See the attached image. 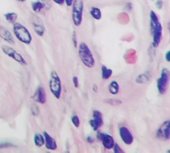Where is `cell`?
<instances>
[{"instance_id":"52a82bcc","label":"cell","mask_w":170,"mask_h":153,"mask_svg":"<svg viewBox=\"0 0 170 153\" xmlns=\"http://www.w3.org/2000/svg\"><path fill=\"white\" fill-rule=\"evenodd\" d=\"M89 123L94 131L98 130L104 124L102 113L97 110H94L93 111V117L90 120Z\"/></svg>"},{"instance_id":"7402d4cb","label":"cell","mask_w":170,"mask_h":153,"mask_svg":"<svg viewBox=\"0 0 170 153\" xmlns=\"http://www.w3.org/2000/svg\"><path fill=\"white\" fill-rule=\"evenodd\" d=\"M44 4L41 2H35L32 3V10L36 13H39L44 9Z\"/></svg>"},{"instance_id":"603a6c76","label":"cell","mask_w":170,"mask_h":153,"mask_svg":"<svg viewBox=\"0 0 170 153\" xmlns=\"http://www.w3.org/2000/svg\"><path fill=\"white\" fill-rule=\"evenodd\" d=\"M71 122H72V123L73 124V125L76 127V128H79V127H80V118H79V117L77 116V115H74V116L72 117Z\"/></svg>"},{"instance_id":"d4e9b609","label":"cell","mask_w":170,"mask_h":153,"mask_svg":"<svg viewBox=\"0 0 170 153\" xmlns=\"http://www.w3.org/2000/svg\"><path fill=\"white\" fill-rule=\"evenodd\" d=\"M114 153H125L121 147L118 145V144L115 143L114 145Z\"/></svg>"},{"instance_id":"484cf974","label":"cell","mask_w":170,"mask_h":153,"mask_svg":"<svg viewBox=\"0 0 170 153\" xmlns=\"http://www.w3.org/2000/svg\"><path fill=\"white\" fill-rule=\"evenodd\" d=\"M10 147H14V145L10 143H0V149Z\"/></svg>"},{"instance_id":"ba28073f","label":"cell","mask_w":170,"mask_h":153,"mask_svg":"<svg viewBox=\"0 0 170 153\" xmlns=\"http://www.w3.org/2000/svg\"><path fill=\"white\" fill-rule=\"evenodd\" d=\"M152 32L153 34L152 45L154 48H157L158 47L160 44L161 40H162V37H163L162 24L159 23L157 24V26L155 27V29H154Z\"/></svg>"},{"instance_id":"4dcf8cb0","label":"cell","mask_w":170,"mask_h":153,"mask_svg":"<svg viewBox=\"0 0 170 153\" xmlns=\"http://www.w3.org/2000/svg\"><path fill=\"white\" fill-rule=\"evenodd\" d=\"M166 60L167 62H170V52L168 51L166 54Z\"/></svg>"},{"instance_id":"4316f807","label":"cell","mask_w":170,"mask_h":153,"mask_svg":"<svg viewBox=\"0 0 170 153\" xmlns=\"http://www.w3.org/2000/svg\"><path fill=\"white\" fill-rule=\"evenodd\" d=\"M73 85L76 88H78L79 87V79L77 76H73Z\"/></svg>"},{"instance_id":"836d02e7","label":"cell","mask_w":170,"mask_h":153,"mask_svg":"<svg viewBox=\"0 0 170 153\" xmlns=\"http://www.w3.org/2000/svg\"><path fill=\"white\" fill-rule=\"evenodd\" d=\"M68 153H69V152H68Z\"/></svg>"},{"instance_id":"6da1fadb","label":"cell","mask_w":170,"mask_h":153,"mask_svg":"<svg viewBox=\"0 0 170 153\" xmlns=\"http://www.w3.org/2000/svg\"><path fill=\"white\" fill-rule=\"evenodd\" d=\"M78 52L79 56L82 63L88 68L94 67L95 65V60H94L93 53L85 43H80Z\"/></svg>"},{"instance_id":"8992f818","label":"cell","mask_w":170,"mask_h":153,"mask_svg":"<svg viewBox=\"0 0 170 153\" xmlns=\"http://www.w3.org/2000/svg\"><path fill=\"white\" fill-rule=\"evenodd\" d=\"M2 50L3 51V52L5 54L7 55L8 57L12 58L13 60H14L15 61L18 62L19 63L22 65H26L27 62L25 60V58H23V56L22 55H20V53H18L15 49H14L12 47L10 46L3 45L2 46Z\"/></svg>"},{"instance_id":"ac0fdd59","label":"cell","mask_w":170,"mask_h":153,"mask_svg":"<svg viewBox=\"0 0 170 153\" xmlns=\"http://www.w3.org/2000/svg\"><path fill=\"white\" fill-rule=\"evenodd\" d=\"M90 13L94 20H99L102 17V13H101V9L97 7H92L90 11Z\"/></svg>"},{"instance_id":"e0dca14e","label":"cell","mask_w":170,"mask_h":153,"mask_svg":"<svg viewBox=\"0 0 170 153\" xmlns=\"http://www.w3.org/2000/svg\"><path fill=\"white\" fill-rule=\"evenodd\" d=\"M109 91L113 95H116L119 92V85L116 81H113L109 85Z\"/></svg>"},{"instance_id":"1f68e13d","label":"cell","mask_w":170,"mask_h":153,"mask_svg":"<svg viewBox=\"0 0 170 153\" xmlns=\"http://www.w3.org/2000/svg\"><path fill=\"white\" fill-rule=\"evenodd\" d=\"M93 90L95 93L97 92V85H93Z\"/></svg>"},{"instance_id":"9c48e42d","label":"cell","mask_w":170,"mask_h":153,"mask_svg":"<svg viewBox=\"0 0 170 153\" xmlns=\"http://www.w3.org/2000/svg\"><path fill=\"white\" fill-rule=\"evenodd\" d=\"M169 120H167L161 125L160 128L157 130V137L160 140H169L170 137V128Z\"/></svg>"},{"instance_id":"5b68a950","label":"cell","mask_w":170,"mask_h":153,"mask_svg":"<svg viewBox=\"0 0 170 153\" xmlns=\"http://www.w3.org/2000/svg\"><path fill=\"white\" fill-rule=\"evenodd\" d=\"M169 83V71L168 69H163L160 77L157 80V90L162 95L166 94Z\"/></svg>"},{"instance_id":"e575fe53","label":"cell","mask_w":170,"mask_h":153,"mask_svg":"<svg viewBox=\"0 0 170 153\" xmlns=\"http://www.w3.org/2000/svg\"></svg>"},{"instance_id":"f546056e","label":"cell","mask_w":170,"mask_h":153,"mask_svg":"<svg viewBox=\"0 0 170 153\" xmlns=\"http://www.w3.org/2000/svg\"><path fill=\"white\" fill-rule=\"evenodd\" d=\"M53 1L55 3H56V4L60 5V6H61V5H63L65 3V0H53Z\"/></svg>"},{"instance_id":"d6a6232c","label":"cell","mask_w":170,"mask_h":153,"mask_svg":"<svg viewBox=\"0 0 170 153\" xmlns=\"http://www.w3.org/2000/svg\"><path fill=\"white\" fill-rule=\"evenodd\" d=\"M18 1H19V2H25L26 0H18Z\"/></svg>"},{"instance_id":"ffe728a7","label":"cell","mask_w":170,"mask_h":153,"mask_svg":"<svg viewBox=\"0 0 170 153\" xmlns=\"http://www.w3.org/2000/svg\"><path fill=\"white\" fill-rule=\"evenodd\" d=\"M101 71H102V78L103 79H109L113 75V70L111 69L106 67V66L103 65L102 68H101Z\"/></svg>"},{"instance_id":"3957f363","label":"cell","mask_w":170,"mask_h":153,"mask_svg":"<svg viewBox=\"0 0 170 153\" xmlns=\"http://www.w3.org/2000/svg\"><path fill=\"white\" fill-rule=\"evenodd\" d=\"M49 90L52 93L56 99H59L61 96V90H62V86H61V81L60 78L59 74L56 71L53 70L50 74V79H49Z\"/></svg>"},{"instance_id":"8fae6325","label":"cell","mask_w":170,"mask_h":153,"mask_svg":"<svg viewBox=\"0 0 170 153\" xmlns=\"http://www.w3.org/2000/svg\"><path fill=\"white\" fill-rule=\"evenodd\" d=\"M97 137H98V138L102 141L103 146H104L106 149H111L114 147L115 141L113 136L108 135V134L100 133V132H99V133L97 134Z\"/></svg>"},{"instance_id":"277c9868","label":"cell","mask_w":170,"mask_h":153,"mask_svg":"<svg viewBox=\"0 0 170 153\" xmlns=\"http://www.w3.org/2000/svg\"><path fill=\"white\" fill-rule=\"evenodd\" d=\"M72 19L75 26L79 27L82 23L84 4L83 0H74L72 5Z\"/></svg>"},{"instance_id":"d6986e66","label":"cell","mask_w":170,"mask_h":153,"mask_svg":"<svg viewBox=\"0 0 170 153\" xmlns=\"http://www.w3.org/2000/svg\"><path fill=\"white\" fill-rule=\"evenodd\" d=\"M34 142L38 147H41L44 145V137L39 133L35 134L34 137Z\"/></svg>"},{"instance_id":"7a4b0ae2","label":"cell","mask_w":170,"mask_h":153,"mask_svg":"<svg viewBox=\"0 0 170 153\" xmlns=\"http://www.w3.org/2000/svg\"><path fill=\"white\" fill-rule=\"evenodd\" d=\"M13 31L17 38L21 43H23L26 45H30L32 43V34L29 29L21 23L16 22L14 24H13Z\"/></svg>"},{"instance_id":"83f0119b","label":"cell","mask_w":170,"mask_h":153,"mask_svg":"<svg viewBox=\"0 0 170 153\" xmlns=\"http://www.w3.org/2000/svg\"><path fill=\"white\" fill-rule=\"evenodd\" d=\"M73 45H74V47L77 48V38L76 32H73Z\"/></svg>"},{"instance_id":"5bb4252c","label":"cell","mask_w":170,"mask_h":153,"mask_svg":"<svg viewBox=\"0 0 170 153\" xmlns=\"http://www.w3.org/2000/svg\"><path fill=\"white\" fill-rule=\"evenodd\" d=\"M34 97H35V100L36 102L40 103V104H44L47 102V95H46L44 87H39L36 90Z\"/></svg>"},{"instance_id":"9a60e30c","label":"cell","mask_w":170,"mask_h":153,"mask_svg":"<svg viewBox=\"0 0 170 153\" xmlns=\"http://www.w3.org/2000/svg\"><path fill=\"white\" fill-rule=\"evenodd\" d=\"M32 25H33L34 30H35V33L38 36H40V37H42L44 35V32H45V29H44L42 21L39 20V19L34 20H32Z\"/></svg>"},{"instance_id":"f1b7e54d","label":"cell","mask_w":170,"mask_h":153,"mask_svg":"<svg viewBox=\"0 0 170 153\" xmlns=\"http://www.w3.org/2000/svg\"><path fill=\"white\" fill-rule=\"evenodd\" d=\"M74 0H65V4L67 5V6H71L73 5V2Z\"/></svg>"},{"instance_id":"7c38bea8","label":"cell","mask_w":170,"mask_h":153,"mask_svg":"<svg viewBox=\"0 0 170 153\" xmlns=\"http://www.w3.org/2000/svg\"><path fill=\"white\" fill-rule=\"evenodd\" d=\"M44 144H45L46 148L49 150H56L57 149V143L56 140L47 133V132H44Z\"/></svg>"},{"instance_id":"30bf717a","label":"cell","mask_w":170,"mask_h":153,"mask_svg":"<svg viewBox=\"0 0 170 153\" xmlns=\"http://www.w3.org/2000/svg\"><path fill=\"white\" fill-rule=\"evenodd\" d=\"M119 134L122 141L127 145H130L133 142V136L128 127L122 126L119 128Z\"/></svg>"},{"instance_id":"cb8c5ba5","label":"cell","mask_w":170,"mask_h":153,"mask_svg":"<svg viewBox=\"0 0 170 153\" xmlns=\"http://www.w3.org/2000/svg\"><path fill=\"white\" fill-rule=\"evenodd\" d=\"M32 114L35 115V116H38L39 114V109L36 105H32Z\"/></svg>"},{"instance_id":"4fadbf2b","label":"cell","mask_w":170,"mask_h":153,"mask_svg":"<svg viewBox=\"0 0 170 153\" xmlns=\"http://www.w3.org/2000/svg\"><path fill=\"white\" fill-rule=\"evenodd\" d=\"M0 37L6 40L7 43L10 44H14L15 40L11 32L8 29L2 26H0Z\"/></svg>"},{"instance_id":"2e32d148","label":"cell","mask_w":170,"mask_h":153,"mask_svg":"<svg viewBox=\"0 0 170 153\" xmlns=\"http://www.w3.org/2000/svg\"><path fill=\"white\" fill-rule=\"evenodd\" d=\"M150 18H151V30H152V31L155 29V27L157 26V24L160 23L159 17L155 12L152 11H151Z\"/></svg>"},{"instance_id":"44dd1931","label":"cell","mask_w":170,"mask_h":153,"mask_svg":"<svg viewBox=\"0 0 170 153\" xmlns=\"http://www.w3.org/2000/svg\"><path fill=\"white\" fill-rule=\"evenodd\" d=\"M5 17H6V20L9 23L14 24L17 22V19H18V14L16 13H8L5 14Z\"/></svg>"}]
</instances>
